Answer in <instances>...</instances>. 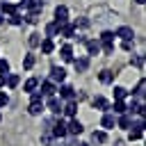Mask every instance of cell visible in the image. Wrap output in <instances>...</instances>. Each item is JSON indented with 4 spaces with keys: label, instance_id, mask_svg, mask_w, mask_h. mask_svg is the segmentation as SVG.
Here are the masks:
<instances>
[{
    "label": "cell",
    "instance_id": "d4e9b609",
    "mask_svg": "<svg viewBox=\"0 0 146 146\" xmlns=\"http://www.w3.org/2000/svg\"><path fill=\"white\" fill-rule=\"evenodd\" d=\"M73 66H75V71H87V66H89V59H87V57L73 59Z\"/></svg>",
    "mask_w": 146,
    "mask_h": 146
},
{
    "label": "cell",
    "instance_id": "ee69618b",
    "mask_svg": "<svg viewBox=\"0 0 146 146\" xmlns=\"http://www.w3.org/2000/svg\"><path fill=\"white\" fill-rule=\"evenodd\" d=\"M0 25H2V14H0Z\"/></svg>",
    "mask_w": 146,
    "mask_h": 146
},
{
    "label": "cell",
    "instance_id": "d6986e66",
    "mask_svg": "<svg viewBox=\"0 0 146 146\" xmlns=\"http://www.w3.org/2000/svg\"><path fill=\"white\" fill-rule=\"evenodd\" d=\"M98 80H100V82H103V84H110V82H112V80H114V73H112V71H110V68H103V71H100V73H98Z\"/></svg>",
    "mask_w": 146,
    "mask_h": 146
},
{
    "label": "cell",
    "instance_id": "f546056e",
    "mask_svg": "<svg viewBox=\"0 0 146 146\" xmlns=\"http://www.w3.org/2000/svg\"><path fill=\"white\" fill-rule=\"evenodd\" d=\"M32 66H34V55H25V57H23V68L30 71Z\"/></svg>",
    "mask_w": 146,
    "mask_h": 146
},
{
    "label": "cell",
    "instance_id": "e575fe53",
    "mask_svg": "<svg viewBox=\"0 0 146 146\" xmlns=\"http://www.w3.org/2000/svg\"><path fill=\"white\" fill-rule=\"evenodd\" d=\"M132 64H135L137 68H141V66H144V57H141V55H135V57H132Z\"/></svg>",
    "mask_w": 146,
    "mask_h": 146
},
{
    "label": "cell",
    "instance_id": "836d02e7",
    "mask_svg": "<svg viewBox=\"0 0 146 146\" xmlns=\"http://www.w3.org/2000/svg\"><path fill=\"white\" fill-rule=\"evenodd\" d=\"M30 103H43L41 91H32V94H30Z\"/></svg>",
    "mask_w": 146,
    "mask_h": 146
},
{
    "label": "cell",
    "instance_id": "5b68a950",
    "mask_svg": "<svg viewBox=\"0 0 146 146\" xmlns=\"http://www.w3.org/2000/svg\"><path fill=\"white\" fill-rule=\"evenodd\" d=\"M66 21H68V9H66L64 5H57V7H55V23L62 25V23H66Z\"/></svg>",
    "mask_w": 146,
    "mask_h": 146
},
{
    "label": "cell",
    "instance_id": "83f0119b",
    "mask_svg": "<svg viewBox=\"0 0 146 146\" xmlns=\"http://www.w3.org/2000/svg\"><path fill=\"white\" fill-rule=\"evenodd\" d=\"M112 41H114V32L105 30V32L100 34V41H98V43H112Z\"/></svg>",
    "mask_w": 146,
    "mask_h": 146
},
{
    "label": "cell",
    "instance_id": "74e56055",
    "mask_svg": "<svg viewBox=\"0 0 146 146\" xmlns=\"http://www.w3.org/2000/svg\"><path fill=\"white\" fill-rule=\"evenodd\" d=\"M103 50H105V55H112L114 52V43H103Z\"/></svg>",
    "mask_w": 146,
    "mask_h": 146
},
{
    "label": "cell",
    "instance_id": "3957f363",
    "mask_svg": "<svg viewBox=\"0 0 146 146\" xmlns=\"http://www.w3.org/2000/svg\"><path fill=\"white\" fill-rule=\"evenodd\" d=\"M66 80V71L62 66H50V82H64Z\"/></svg>",
    "mask_w": 146,
    "mask_h": 146
},
{
    "label": "cell",
    "instance_id": "4316f807",
    "mask_svg": "<svg viewBox=\"0 0 146 146\" xmlns=\"http://www.w3.org/2000/svg\"><path fill=\"white\" fill-rule=\"evenodd\" d=\"M0 11H2V14H14V11H18V7L11 5V2H2V5H0Z\"/></svg>",
    "mask_w": 146,
    "mask_h": 146
},
{
    "label": "cell",
    "instance_id": "52a82bcc",
    "mask_svg": "<svg viewBox=\"0 0 146 146\" xmlns=\"http://www.w3.org/2000/svg\"><path fill=\"white\" fill-rule=\"evenodd\" d=\"M52 137H66V121H62V119H57L55 123H52V132H50Z\"/></svg>",
    "mask_w": 146,
    "mask_h": 146
},
{
    "label": "cell",
    "instance_id": "7a4b0ae2",
    "mask_svg": "<svg viewBox=\"0 0 146 146\" xmlns=\"http://www.w3.org/2000/svg\"><path fill=\"white\" fill-rule=\"evenodd\" d=\"M62 105H64V103H62V98L55 94V96H50V98H48V103H46L43 107H46V110H50L52 114H57V116H59V114H62Z\"/></svg>",
    "mask_w": 146,
    "mask_h": 146
},
{
    "label": "cell",
    "instance_id": "4fadbf2b",
    "mask_svg": "<svg viewBox=\"0 0 146 146\" xmlns=\"http://www.w3.org/2000/svg\"><path fill=\"white\" fill-rule=\"evenodd\" d=\"M116 36H121L123 41H132V36H135V32H132V27H128V25H123V27H119V30H116Z\"/></svg>",
    "mask_w": 146,
    "mask_h": 146
},
{
    "label": "cell",
    "instance_id": "ab89813d",
    "mask_svg": "<svg viewBox=\"0 0 146 146\" xmlns=\"http://www.w3.org/2000/svg\"><path fill=\"white\" fill-rule=\"evenodd\" d=\"M50 139H52V135H48V132H46V135H43V137H41V141H43V144H46V146H48V144H50Z\"/></svg>",
    "mask_w": 146,
    "mask_h": 146
},
{
    "label": "cell",
    "instance_id": "7402d4cb",
    "mask_svg": "<svg viewBox=\"0 0 146 146\" xmlns=\"http://www.w3.org/2000/svg\"><path fill=\"white\" fill-rule=\"evenodd\" d=\"M18 82H21V78H18L16 73H9V75H5V84H7L9 89H14V87H18Z\"/></svg>",
    "mask_w": 146,
    "mask_h": 146
},
{
    "label": "cell",
    "instance_id": "ba28073f",
    "mask_svg": "<svg viewBox=\"0 0 146 146\" xmlns=\"http://www.w3.org/2000/svg\"><path fill=\"white\" fill-rule=\"evenodd\" d=\"M62 112H64V116L73 119V116L78 114V103H75V100H66V105H62Z\"/></svg>",
    "mask_w": 146,
    "mask_h": 146
},
{
    "label": "cell",
    "instance_id": "2e32d148",
    "mask_svg": "<svg viewBox=\"0 0 146 146\" xmlns=\"http://www.w3.org/2000/svg\"><path fill=\"white\" fill-rule=\"evenodd\" d=\"M130 125H132V119H130V114H128V112H125V114H121V116H119V121H116V128L130 130Z\"/></svg>",
    "mask_w": 146,
    "mask_h": 146
},
{
    "label": "cell",
    "instance_id": "f35d334b",
    "mask_svg": "<svg viewBox=\"0 0 146 146\" xmlns=\"http://www.w3.org/2000/svg\"><path fill=\"white\" fill-rule=\"evenodd\" d=\"M121 48H123V50H128V52H130V50H132V41H123V43H121Z\"/></svg>",
    "mask_w": 146,
    "mask_h": 146
},
{
    "label": "cell",
    "instance_id": "d590c367",
    "mask_svg": "<svg viewBox=\"0 0 146 146\" xmlns=\"http://www.w3.org/2000/svg\"><path fill=\"white\" fill-rule=\"evenodd\" d=\"M0 71H2V75L9 73V62H7V59H0Z\"/></svg>",
    "mask_w": 146,
    "mask_h": 146
},
{
    "label": "cell",
    "instance_id": "ffe728a7",
    "mask_svg": "<svg viewBox=\"0 0 146 146\" xmlns=\"http://www.w3.org/2000/svg\"><path fill=\"white\" fill-rule=\"evenodd\" d=\"M59 34V25L57 23H48L46 25V39H52V36H57Z\"/></svg>",
    "mask_w": 146,
    "mask_h": 146
},
{
    "label": "cell",
    "instance_id": "8fae6325",
    "mask_svg": "<svg viewBox=\"0 0 146 146\" xmlns=\"http://www.w3.org/2000/svg\"><path fill=\"white\" fill-rule=\"evenodd\" d=\"M59 34L66 36V39H73V36H75V27H73V23H62V25H59Z\"/></svg>",
    "mask_w": 146,
    "mask_h": 146
},
{
    "label": "cell",
    "instance_id": "9a60e30c",
    "mask_svg": "<svg viewBox=\"0 0 146 146\" xmlns=\"http://www.w3.org/2000/svg\"><path fill=\"white\" fill-rule=\"evenodd\" d=\"M110 112H114V114H119V116H121V114H125V112H128V105H125L123 100H114V103L110 105Z\"/></svg>",
    "mask_w": 146,
    "mask_h": 146
},
{
    "label": "cell",
    "instance_id": "b9f144b4",
    "mask_svg": "<svg viewBox=\"0 0 146 146\" xmlns=\"http://www.w3.org/2000/svg\"><path fill=\"white\" fill-rule=\"evenodd\" d=\"M135 2H137V5H144V0H135Z\"/></svg>",
    "mask_w": 146,
    "mask_h": 146
},
{
    "label": "cell",
    "instance_id": "ac0fdd59",
    "mask_svg": "<svg viewBox=\"0 0 146 146\" xmlns=\"http://www.w3.org/2000/svg\"><path fill=\"white\" fill-rule=\"evenodd\" d=\"M91 141L94 144H105L107 141V132L105 130H94L91 132Z\"/></svg>",
    "mask_w": 146,
    "mask_h": 146
},
{
    "label": "cell",
    "instance_id": "d6a6232c",
    "mask_svg": "<svg viewBox=\"0 0 146 146\" xmlns=\"http://www.w3.org/2000/svg\"><path fill=\"white\" fill-rule=\"evenodd\" d=\"M9 23H11V25H21V23H23V18H21V14H18V11H14V14H9Z\"/></svg>",
    "mask_w": 146,
    "mask_h": 146
},
{
    "label": "cell",
    "instance_id": "f1b7e54d",
    "mask_svg": "<svg viewBox=\"0 0 146 146\" xmlns=\"http://www.w3.org/2000/svg\"><path fill=\"white\" fill-rule=\"evenodd\" d=\"M27 43H30L32 48H39V43H41V34L32 32V34H30V39H27Z\"/></svg>",
    "mask_w": 146,
    "mask_h": 146
},
{
    "label": "cell",
    "instance_id": "6da1fadb",
    "mask_svg": "<svg viewBox=\"0 0 146 146\" xmlns=\"http://www.w3.org/2000/svg\"><path fill=\"white\" fill-rule=\"evenodd\" d=\"M82 130H84V125H82V121H80L78 116L68 119V123H66V135H73V137H78V135H82Z\"/></svg>",
    "mask_w": 146,
    "mask_h": 146
},
{
    "label": "cell",
    "instance_id": "cb8c5ba5",
    "mask_svg": "<svg viewBox=\"0 0 146 146\" xmlns=\"http://www.w3.org/2000/svg\"><path fill=\"white\" fill-rule=\"evenodd\" d=\"M43 103H30V107H27V112L32 114V116H39V114H43Z\"/></svg>",
    "mask_w": 146,
    "mask_h": 146
},
{
    "label": "cell",
    "instance_id": "4dcf8cb0",
    "mask_svg": "<svg viewBox=\"0 0 146 146\" xmlns=\"http://www.w3.org/2000/svg\"><path fill=\"white\" fill-rule=\"evenodd\" d=\"M135 96H137V100H141V98H144V80H139V82H137V87H135Z\"/></svg>",
    "mask_w": 146,
    "mask_h": 146
},
{
    "label": "cell",
    "instance_id": "484cf974",
    "mask_svg": "<svg viewBox=\"0 0 146 146\" xmlns=\"http://www.w3.org/2000/svg\"><path fill=\"white\" fill-rule=\"evenodd\" d=\"M125 96H128V89H125V87H121V84L114 87V100H123Z\"/></svg>",
    "mask_w": 146,
    "mask_h": 146
},
{
    "label": "cell",
    "instance_id": "277c9868",
    "mask_svg": "<svg viewBox=\"0 0 146 146\" xmlns=\"http://www.w3.org/2000/svg\"><path fill=\"white\" fill-rule=\"evenodd\" d=\"M39 91H41V96H43V98H50V96H55V91H57V84H55V82H50V80H43Z\"/></svg>",
    "mask_w": 146,
    "mask_h": 146
},
{
    "label": "cell",
    "instance_id": "7bdbcfd3",
    "mask_svg": "<svg viewBox=\"0 0 146 146\" xmlns=\"http://www.w3.org/2000/svg\"><path fill=\"white\" fill-rule=\"evenodd\" d=\"M78 146H91V144H78Z\"/></svg>",
    "mask_w": 146,
    "mask_h": 146
},
{
    "label": "cell",
    "instance_id": "9c48e42d",
    "mask_svg": "<svg viewBox=\"0 0 146 146\" xmlns=\"http://www.w3.org/2000/svg\"><path fill=\"white\" fill-rule=\"evenodd\" d=\"M114 125H116L114 114H112V112H105V114H103V119H100V128H103V130H112Z\"/></svg>",
    "mask_w": 146,
    "mask_h": 146
},
{
    "label": "cell",
    "instance_id": "8d00e7d4",
    "mask_svg": "<svg viewBox=\"0 0 146 146\" xmlns=\"http://www.w3.org/2000/svg\"><path fill=\"white\" fill-rule=\"evenodd\" d=\"M7 105H9V96L2 91V94H0V110H2V107H7Z\"/></svg>",
    "mask_w": 146,
    "mask_h": 146
},
{
    "label": "cell",
    "instance_id": "603a6c76",
    "mask_svg": "<svg viewBox=\"0 0 146 146\" xmlns=\"http://www.w3.org/2000/svg\"><path fill=\"white\" fill-rule=\"evenodd\" d=\"M36 87H39V78H30V80H25V84H23V89H25L27 94L36 91Z\"/></svg>",
    "mask_w": 146,
    "mask_h": 146
},
{
    "label": "cell",
    "instance_id": "44dd1931",
    "mask_svg": "<svg viewBox=\"0 0 146 146\" xmlns=\"http://www.w3.org/2000/svg\"><path fill=\"white\" fill-rule=\"evenodd\" d=\"M87 52H89V55H98V52H100V43H98L96 39H89V41H87Z\"/></svg>",
    "mask_w": 146,
    "mask_h": 146
},
{
    "label": "cell",
    "instance_id": "5bb4252c",
    "mask_svg": "<svg viewBox=\"0 0 146 146\" xmlns=\"http://www.w3.org/2000/svg\"><path fill=\"white\" fill-rule=\"evenodd\" d=\"M59 55H62L64 62H73V46H71V43H64V46L59 48Z\"/></svg>",
    "mask_w": 146,
    "mask_h": 146
},
{
    "label": "cell",
    "instance_id": "8992f818",
    "mask_svg": "<svg viewBox=\"0 0 146 146\" xmlns=\"http://www.w3.org/2000/svg\"><path fill=\"white\" fill-rule=\"evenodd\" d=\"M57 91H59V98L62 100H75V89L71 84H62Z\"/></svg>",
    "mask_w": 146,
    "mask_h": 146
},
{
    "label": "cell",
    "instance_id": "1f68e13d",
    "mask_svg": "<svg viewBox=\"0 0 146 146\" xmlns=\"http://www.w3.org/2000/svg\"><path fill=\"white\" fill-rule=\"evenodd\" d=\"M25 21H27L30 25H34V23H39V11H30V14L25 16Z\"/></svg>",
    "mask_w": 146,
    "mask_h": 146
},
{
    "label": "cell",
    "instance_id": "30bf717a",
    "mask_svg": "<svg viewBox=\"0 0 146 146\" xmlns=\"http://www.w3.org/2000/svg\"><path fill=\"white\" fill-rule=\"evenodd\" d=\"M141 137H144V123L139 121V123L128 132V139H130V141H137V139H141Z\"/></svg>",
    "mask_w": 146,
    "mask_h": 146
},
{
    "label": "cell",
    "instance_id": "60d3db41",
    "mask_svg": "<svg viewBox=\"0 0 146 146\" xmlns=\"http://www.w3.org/2000/svg\"><path fill=\"white\" fill-rule=\"evenodd\" d=\"M0 87H5V75H0Z\"/></svg>",
    "mask_w": 146,
    "mask_h": 146
},
{
    "label": "cell",
    "instance_id": "f6af8a7d",
    "mask_svg": "<svg viewBox=\"0 0 146 146\" xmlns=\"http://www.w3.org/2000/svg\"><path fill=\"white\" fill-rule=\"evenodd\" d=\"M0 119H2V114H0Z\"/></svg>",
    "mask_w": 146,
    "mask_h": 146
},
{
    "label": "cell",
    "instance_id": "7c38bea8",
    "mask_svg": "<svg viewBox=\"0 0 146 146\" xmlns=\"http://www.w3.org/2000/svg\"><path fill=\"white\" fill-rule=\"evenodd\" d=\"M91 105H94L96 110H103V112H110V100H107V98H103V96H96V98L91 100Z\"/></svg>",
    "mask_w": 146,
    "mask_h": 146
},
{
    "label": "cell",
    "instance_id": "e0dca14e",
    "mask_svg": "<svg viewBox=\"0 0 146 146\" xmlns=\"http://www.w3.org/2000/svg\"><path fill=\"white\" fill-rule=\"evenodd\" d=\"M39 48H41V52H43V55H50V52L55 50V43H52V39H41Z\"/></svg>",
    "mask_w": 146,
    "mask_h": 146
}]
</instances>
